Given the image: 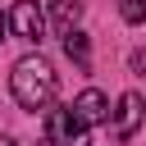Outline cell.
<instances>
[{"label": "cell", "instance_id": "obj_1", "mask_svg": "<svg viewBox=\"0 0 146 146\" xmlns=\"http://www.w3.org/2000/svg\"><path fill=\"white\" fill-rule=\"evenodd\" d=\"M55 68H50V59H41V55H23L18 64H14V73H9V91H14V100L23 105V110H50V100H55Z\"/></svg>", "mask_w": 146, "mask_h": 146}, {"label": "cell", "instance_id": "obj_2", "mask_svg": "<svg viewBox=\"0 0 146 146\" xmlns=\"http://www.w3.org/2000/svg\"><path fill=\"white\" fill-rule=\"evenodd\" d=\"M9 23V36L23 41V46H41V32H46V14L36 0H14V9L5 14Z\"/></svg>", "mask_w": 146, "mask_h": 146}, {"label": "cell", "instance_id": "obj_3", "mask_svg": "<svg viewBox=\"0 0 146 146\" xmlns=\"http://www.w3.org/2000/svg\"><path fill=\"white\" fill-rule=\"evenodd\" d=\"M46 146H91L87 141V123L73 114V105L46 114Z\"/></svg>", "mask_w": 146, "mask_h": 146}, {"label": "cell", "instance_id": "obj_4", "mask_svg": "<svg viewBox=\"0 0 146 146\" xmlns=\"http://www.w3.org/2000/svg\"><path fill=\"white\" fill-rule=\"evenodd\" d=\"M73 114H78L82 123H105V114H110V100H105V91L87 87V91L73 100Z\"/></svg>", "mask_w": 146, "mask_h": 146}, {"label": "cell", "instance_id": "obj_5", "mask_svg": "<svg viewBox=\"0 0 146 146\" xmlns=\"http://www.w3.org/2000/svg\"><path fill=\"white\" fill-rule=\"evenodd\" d=\"M141 119H146V110H141V96H137V91H128V96L119 100V123H114V132L128 141V137L141 128Z\"/></svg>", "mask_w": 146, "mask_h": 146}, {"label": "cell", "instance_id": "obj_6", "mask_svg": "<svg viewBox=\"0 0 146 146\" xmlns=\"http://www.w3.org/2000/svg\"><path fill=\"white\" fill-rule=\"evenodd\" d=\"M64 55H68V59L87 73V68H91V41H87V32L68 27V32H64Z\"/></svg>", "mask_w": 146, "mask_h": 146}, {"label": "cell", "instance_id": "obj_7", "mask_svg": "<svg viewBox=\"0 0 146 146\" xmlns=\"http://www.w3.org/2000/svg\"><path fill=\"white\" fill-rule=\"evenodd\" d=\"M78 18H82V0H50V23H55L59 36L68 27H78Z\"/></svg>", "mask_w": 146, "mask_h": 146}, {"label": "cell", "instance_id": "obj_8", "mask_svg": "<svg viewBox=\"0 0 146 146\" xmlns=\"http://www.w3.org/2000/svg\"><path fill=\"white\" fill-rule=\"evenodd\" d=\"M119 14H123V23H141L146 18V0H119Z\"/></svg>", "mask_w": 146, "mask_h": 146}, {"label": "cell", "instance_id": "obj_9", "mask_svg": "<svg viewBox=\"0 0 146 146\" xmlns=\"http://www.w3.org/2000/svg\"><path fill=\"white\" fill-rule=\"evenodd\" d=\"M128 64H132V73H141V78H146V50H132V55H128Z\"/></svg>", "mask_w": 146, "mask_h": 146}, {"label": "cell", "instance_id": "obj_10", "mask_svg": "<svg viewBox=\"0 0 146 146\" xmlns=\"http://www.w3.org/2000/svg\"><path fill=\"white\" fill-rule=\"evenodd\" d=\"M5 36H9V23H5V14H0V41H5Z\"/></svg>", "mask_w": 146, "mask_h": 146}, {"label": "cell", "instance_id": "obj_11", "mask_svg": "<svg viewBox=\"0 0 146 146\" xmlns=\"http://www.w3.org/2000/svg\"><path fill=\"white\" fill-rule=\"evenodd\" d=\"M0 146H18V141H14V137H0Z\"/></svg>", "mask_w": 146, "mask_h": 146}]
</instances>
